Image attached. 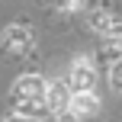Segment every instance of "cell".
<instances>
[{"mask_svg":"<svg viewBox=\"0 0 122 122\" xmlns=\"http://www.w3.org/2000/svg\"><path fill=\"white\" fill-rule=\"evenodd\" d=\"M13 93H16V100H39L45 93V80L36 77V74H26L13 84Z\"/></svg>","mask_w":122,"mask_h":122,"instance_id":"cell-1","label":"cell"},{"mask_svg":"<svg viewBox=\"0 0 122 122\" xmlns=\"http://www.w3.org/2000/svg\"><path fill=\"white\" fill-rule=\"evenodd\" d=\"M45 106H48L51 112H64L67 109V100H71V93H67V84L64 80H55V84L45 87Z\"/></svg>","mask_w":122,"mask_h":122,"instance_id":"cell-2","label":"cell"},{"mask_svg":"<svg viewBox=\"0 0 122 122\" xmlns=\"http://www.w3.org/2000/svg\"><path fill=\"white\" fill-rule=\"evenodd\" d=\"M93 87H97V71L87 67V61H80V64L74 67V74H71V90L74 93H87V90H93Z\"/></svg>","mask_w":122,"mask_h":122,"instance_id":"cell-3","label":"cell"},{"mask_svg":"<svg viewBox=\"0 0 122 122\" xmlns=\"http://www.w3.org/2000/svg\"><path fill=\"white\" fill-rule=\"evenodd\" d=\"M67 106H71V112L80 119V116H90V112H97V109H100V100L93 97L90 90H87V93H71Z\"/></svg>","mask_w":122,"mask_h":122,"instance_id":"cell-4","label":"cell"},{"mask_svg":"<svg viewBox=\"0 0 122 122\" xmlns=\"http://www.w3.org/2000/svg\"><path fill=\"white\" fill-rule=\"evenodd\" d=\"M3 39H6V48L10 51H29V45H32V32L26 26H10Z\"/></svg>","mask_w":122,"mask_h":122,"instance_id":"cell-5","label":"cell"},{"mask_svg":"<svg viewBox=\"0 0 122 122\" xmlns=\"http://www.w3.org/2000/svg\"><path fill=\"white\" fill-rule=\"evenodd\" d=\"M42 112H45V106L39 100H19V116L32 119V116H42Z\"/></svg>","mask_w":122,"mask_h":122,"instance_id":"cell-6","label":"cell"},{"mask_svg":"<svg viewBox=\"0 0 122 122\" xmlns=\"http://www.w3.org/2000/svg\"><path fill=\"white\" fill-rule=\"evenodd\" d=\"M109 84L116 87V90H122V58L112 61V67H109Z\"/></svg>","mask_w":122,"mask_h":122,"instance_id":"cell-7","label":"cell"},{"mask_svg":"<svg viewBox=\"0 0 122 122\" xmlns=\"http://www.w3.org/2000/svg\"><path fill=\"white\" fill-rule=\"evenodd\" d=\"M84 3H87V0H58V6H61V10H80Z\"/></svg>","mask_w":122,"mask_h":122,"instance_id":"cell-8","label":"cell"},{"mask_svg":"<svg viewBox=\"0 0 122 122\" xmlns=\"http://www.w3.org/2000/svg\"><path fill=\"white\" fill-rule=\"evenodd\" d=\"M58 116H61L58 122H77V116H74V112H67V109H64V112H58Z\"/></svg>","mask_w":122,"mask_h":122,"instance_id":"cell-9","label":"cell"},{"mask_svg":"<svg viewBox=\"0 0 122 122\" xmlns=\"http://www.w3.org/2000/svg\"><path fill=\"white\" fill-rule=\"evenodd\" d=\"M6 122H29L26 116H19V112H13V116H6Z\"/></svg>","mask_w":122,"mask_h":122,"instance_id":"cell-10","label":"cell"}]
</instances>
